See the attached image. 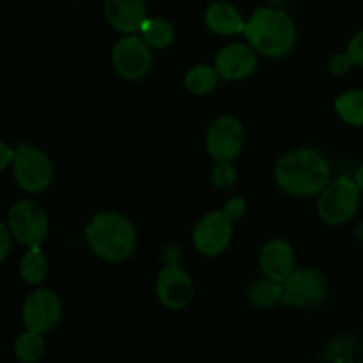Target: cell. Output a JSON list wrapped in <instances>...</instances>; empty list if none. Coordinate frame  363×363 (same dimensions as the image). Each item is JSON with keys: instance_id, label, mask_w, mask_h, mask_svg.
I'll use <instances>...</instances> for the list:
<instances>
[{"instance_id": "1", "label": "cell", "mask_w": 363, "mask_h": 363, "mask_svg": "<svg viewBox=\"0 0 363 363\" xmlns=\"http://www.w3.org/2000/svg\"><path fill=\"white\" fill-rule=\"evenodd\" d=\"M273 176L280 190L298 199L319 197L333 181L330 160L312 147H298L280 156Z\"/></svg>"}, {"instance_id": "2", "label": "cell", "mask_w": 363, "mask_h": 363, "mask_svg": "<svg viewBox=\"0 0 363 363\" xmlns=\"http://www.w3.org/2000/svg\"><path fill=\"white\" fill-rule=\"evenodd\" d=\"M84 238L92 254L105 262L119 264L137 252L138 233L135 223L121 211H101L85 225Z\"/></svg>"}, {"instance_id": "3", "label": "cell", "mask_w": 363, "mask_h": 363, "mask_svg": "<svg viewBox=\"0 0 363 363\" xmlns=\"http://www.w3.org/2000/svg\"><path fill=\"white\" fill-rule=\"evenodd\" d=\"M243 35L259 55L284 59L296 46L298 28L293 16L282 7L261 6L247 18Z\"/></svg>"}, {"instance_id": "4", "label": "cell", "mask_w": 363, "mask_h": 363, "mask_svg": "<svg viewBox=\"0 0 363 363\" xmlns=\"http://www.w3.org/2000/svg\"><path fill=\"white\" fill-rule=\"evenodd\" d=\"M362 191L351 176H339L318 197V215L326 225H346L357 216Z\"/></svg>"}, {"instance_id": "5", "label": "cell", "mask_w": 363, "mask_h": 363, "mask_svg": "<svg viewBox=\"0 0 363 363\" xmlns=\"http://www.w3.org/2000/svg\"><path fill=\"white\" fill-rule=\"evenodd\" d=\"M11 172L20 190H23L25 194L38 195L48 190L55 170L52 160L43 149L27 142H20Z\"/></svg>"}, {"instance_id": "6", "label": "cell", "mask_w": 363, "mask_h": 363, "mask_svg": "<svg viewBox=\"0 0 363 363\" xmlns=\"http://www.w3.org/2000/svg\"><path fill=\"white\" fill-rule=\"evenodd\" d=\"M6 223L14 241L25 248L43 247L50 234V220L43 206L34 199H20L11 204Z\"/></svg>"}, {"instance_id": "7", "label": "cell", "mask_w": 363, "mask_h": 363, "mask_svg": "<svg viewBox=\"0 0 363 363\" xmlns=\"http://www.w3.org/2000/svg\"><path fill=\"white\" fill-rule=\"evenodd\" d=\"M155 55L140 34L121 35L112 48V67L123 80L140 82L151 73Z\"/></svg>"}, {"instance_id": "8", "label": "cell", "mask_w": 363, "mask_h": 363, "mask_svg": "<svg viewBox=\"0 0 363 363\" xmlns=\"http://www.w3.org/2000/svg\"><path fill=\"white\" fill-rule=\"evenodd\" d=\"M245 126L236 116H220L206 131V151L213 162H234L243 152Z\"/></svg>"}, {"instance_id": "9", "label": "cell", "mask_w": 363, "mask_h": 363, "mask_svg": "<svg viewBox=\"0 0 363 363\" xmlns=\"http://www.w3.org/2000/svg\"><path fill=\"white\" fill-rule=\"evenodd\" d=\"M234 234V220L223 209L209 211L195 223L191 233L194 248L204 257H218L230 247Z\"/></svg>"}, {"instance_id": "10", "label": "cell", "mask_w": 363, "mask_h": 363, "mask_svg": "<svg viewBox=\"0 0 363 363\" xmlns=\"http://www.w3.org/2000/svg\"><path fill=\"white\" fill-rule=\"evenodd\" d=\"M282 286L284 305H294L298 308H315L328 296L325 275L308 266L294 269Z\"/></svg>"}, {"instance_id": "11", "label": "cell", "mask_w": 363, "mask_h": 363, "mask_svg": "<svg viewBox=\"0 0 363 363\" xmlns=\"http://www.w3.org/2000/svg\"><path fill=\"white\" fill-rule=\"evenodd\" d=\"M60 318H62V301L53 289L39 287L25 298L21 307V321L25 330L45 335L59 325Z\"/></svg>"}, {"instance_id": "12", "label": "cell", "mask_w": 363, "mask_h": 363, "mask_svg": "<svg viewBox=\"0 0 363 363\" xmlns=\"http://www.w3.org/2000/svg\"><path fill=\"white\" fill-rule=\"evenodd\" d=\"M213 66L225 82H243L257 71L259 53L248 43L233 41L218 50Z\"/></svg>"}, {"instance_id": "13", "label": "cell", "mask_w": 363, "mask_h": 363, "mask_svg": "<svg viewBox=\"0 0 363 363\" xmlns=\"http://www.w3.org/2000/svg\"><path fill=\"white\" fill-rule=\"evenodd\" d=\"M156 296L170 311H183L194 298L191 277L179 264H165L156 275Z\"/></svg>"}, {"instance_id": "14", "label": "cell", "mask_w": 363, "mask_h": 363, "mask_svg": "<svg viewBox=\"0 0 363 363\" xmlns=\"http://www.w3.org/2000/svg\"><path fill=\"white\" fill-rule=\"evenodd\" d=\"M259 266L262 275L284 284L296 269V254L293 245L284 238H272L266 241L259 254Z\"/></svg>"}, {"instance_id": "15", "label": "cell", "mask_w": 363, "mask_h": 363, "mask_svg": "<svg viewBox=\"0 0 363 363\" xmlns=\"http://www.w3.org/2000/svg\"><path fill=\"white\" fill-rule=\"evenodd\" d=\"M103 13L113 30L126 34H140L142 25L147 20L145 0H105Z\"/></svg>"}, {"instance_id": "16", "label": "cell", "mask_w": 363, "mask_h": 363, "mask_svg": "<svg viewBox=\"0 0 363 363\" xmlns=\"http://www.w3.org/2000/svg\"><path fill=\"white\" fill-rule=\"evenodd\" d=\"M204 23L213 34L230 38V35L243 34L247 20L234 4L225 2V0H216L206 7Z\"/></svg>"}, {"instance_id": "17", "label": "cell", "mask_w": 363, "mask_h": 363, "mask_svg": "<svg viewBox=\"0 0 363 363\" xmlns=\"http://www.w3.org/2000/svg\"><path fill=\"white\" fill-rule=\"evenodd\" d=\"M20 279L28 286H39L43 280L48 277L50 262L46 254L43 252V247H30L21 255L20 264H18Z\"/></svg>"}, {"instance_id": "18", "label": "cell", "mask_w": 363, "mask_h": 363, "mask_svg": "<svg viewBox=\"0 0 363 363\" xmlns=\"http://www.w3.org/2000/svg\"><path fill=\"white\" fill-rule=\"evenodd\" d=\"M248 301L259 311H269L277 305H284V286L268 277L257 279L248 289Z\"/></svg>"}, {"instance_id": "19", "label": "cell", "mask_w": 363, "mask_h": 363, "mask_svg": "<svg viewBox=\"0 0 363 363\" xmlns=\"http://www.w3.org/2000/svg\"><path fill=\"white\" fill-rule=\"evenodd\" d=\"M140 35L152 50H165L176 41V28L167 18L149 16L142 25Z\"/></svg>"}, {"instance_id": "20", "label": "cell", "mask_w": 363, "mask_h": 363, "mask_svg": "<svg viewBox=\"0 0 363 363\" xmlns=\"http://www.w3.org/2000/svg\"><path fill=\"white\" fill-rule=\"evenodd\" d=\"M222 80L215 66L209 64H195L184 74V87L194 96H208Z\"/></svg>"}, {"instance_id": "21", "label": "cell", "mask_w": 363, "mask_h": 363, "mask_svg": "<svg viewBox=\"0 0 363 363\" xmlns=\"http://www.w3.org/2000/svg\"><path fill=\"white\" fill-rule=\"evenodd\" d=\"M335 113L346 124L354 128L363 126V89H350L342 92L333 103Z\"/></svg>"}, {"instance_id": "22", "label": "cell", "mask_w": 363, "mask_h": 363, "mask_svg": "<svg viewBox=\"0 0 363 363\" xmlns=\"http://www.w3.org/2000/svg\"><path fill=\"white\" fill-rule=\"evenodd\" d=\"M13 351L20 363H38L46 353L45 337L43 333L25 330L14 340Z\"/></svg>"}, {"instance_id": "23", "label": "cell", "mask_w": 363, "mask_h": 363, "mask_svg": "<svg viewBox=\"0 0 363 363\" xmlns=\"http://www.w3.org/2000/svg\"><path fill=\"white\" fill-rule=\"evenodd\" d=\"M211 184L220 191H229L236 186L238 183V169L234 167V162H215V167L211 169Z\"/></svg>"}, {"instance_id": "24", "label": "cell", "mask_w": 363, "mask_h": 363, "mask_svg": "<svg viewBox=\"0 0 363 363\" xmlns=\"http://www.w3.org/2000/svg\"><path fill=\"white\" fill-rule=\"evenodd\" d=\"M353 66L354 62L347 52L335 53V55L328 60V71L332 74H335V77H344V74L350 73Z\"/></svg>"}, {"instance_id": "25", "label": "cell", "mask_w": 363, "mask_h": 363, "mask_svg": "<svg viewBox=\"0 0 363 363\" xmlns=\"http://www.w3.org/2000/svg\"><path fill=\"white\" fill-rule=\"evenodd\" d=\"M247 201H245V197H241V195H234V197H230L229 201L223 204V211H225V215L229 216V218H233L234 222L243 218V216L247 215Z\"/></svg>"}, {"instance_id": "26", "label": "cell", "mask_w": 363, "mask_h": 363, "mask_svg": "<svg viewBox=\"0 0 363 363\" xmlns=\"http://www.w3.org/2000/svg\"><path fill=\"white\" fill-rule=\"evenodd\" d=\"M13 243L14 236L9 230V227H7L6 220H4V222L0 223V261L2 262H6L7 257L11 255V252H13Z\"/></svg>"}, {"instance_id": "27", "label": "cell", "mask_w": 363, "mask_h": 363, "mask_svg": "<svg viewBox=\"0 0 363 363\" xmlns=\"http://www.w3.org/2000/svg\"><path fill=\"white\" fill-rule=\"evenodd\" d=\"M346 52L350 53V57L353 59L354 66L363 67V30L357 32V34L350 39Z\"/></svg>"}, {"instance_id": "28", "label": "cell", "mask_w": 363, "mask_h": 363, "mask_svg": "<svg viewBox=\"0 0 363 363\" xmlns=\"http://www.w3.org/2000/svg\"><path fill=\"white\" fill-rule=\"evenodd\" d=\"M14 158H16V147L7 144L6 140L0 142V170H7L13 167Z\"/></svg>"}, {"instance_id": "29", "label": "cell", "mask_w": 363, "mask_h": 363, "mask_svg": "<svg viewBox=\"0 0 363 363\" xmlns=\"http://www.w3.org/2000/svg\"><path fill=\"white\" fill-rule=\"evenodd\" d=\"M354 181H357V184H358V188H360V191L363 194V163L360 167H358L357 170H354Z\"/></svg>"}, {"instance_id": "30", "label": "cell", "mask_w": 363, "mask_h": 363, "mask_svg": "<svg viewBox=\"0 0 363 363\" xmlns=\"http://www.w3.org/2000/svg\"><path fill=\"white\" fill-rule=\"evenodd\" d=\"M266 2L269 4V6H275V7H282L284 4L287 2V0H266Z\"/></svg>"}]
</instances>
